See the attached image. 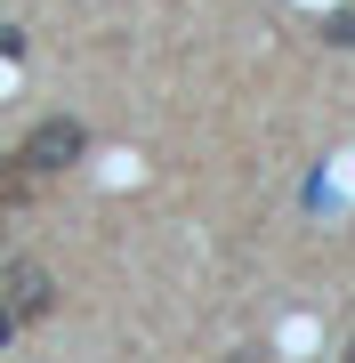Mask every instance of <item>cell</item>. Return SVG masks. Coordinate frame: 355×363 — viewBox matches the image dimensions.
<instances>
[{"instance_id": "1", "label": "cell", "mask_w": 355, "mask_h": 363, "mask_svg": "<svg viewBox=\"0 0 355 363\" xmlns=\"http://www.w3.org/2000/svg\"><path fill=\"white\" fill-rule=\"evenodd\" d=\"M49 298H57V291H49V267H40V259H16L9 274H0V347H9L25 323H40Z\"/></svg>"}, {"instance_id": "2", "label": "cell", "mask_w": 355, "mask_h": 363, "mask_svg": "<svg viewBox=\"0 0 355 363\" xmlns=\"http://www.w3.org/2000/svg\"><path fill=\"white\" fill-rule=\"evenodd\" d=\"M81 154H89V130H81L73 113H49V121H33V138L16 145V162H25L33 178H57V169H73Z\"/></svg>"}, {"instance_id": "3", "label": "cell", "mask_w": 355, "mask_h": 363, "mask_svg": "<svg viewBox=\"0 0 355 363\" xmlns=\"http://www.w3.org/2000/svg\"><path fill=\"white\" fill-rule=\"evenodd\" d=\"M331 40H355V9H347V16H339V25H331Z\"/></svg>"}, {"instance_id": "4", "label": "cell", "mask_w": 355, "mask_h": 363, "mask_svg": "<svg viewBox=\"0 0 355 363\" xmlns=\"http://www.w3.org/2000/svg\"><path fill=\"white\" fill-rule=\"evenodd\" d=\"M0 234H9V202H0Z\"/></svg>"}, {"instance_id": "5", "label": "cell", "mask_w": 355, "mask_h": 363, "mask_svg": "<svg viewBox=\"0 0 355 363\" xmlns=\"http://www.w3.org/2000/svg\"><path fill=\"white\" fill-rule=\"evenodd\" d=\"M347 355H355V339H347Z\"/></svg>"}]
</instances>
